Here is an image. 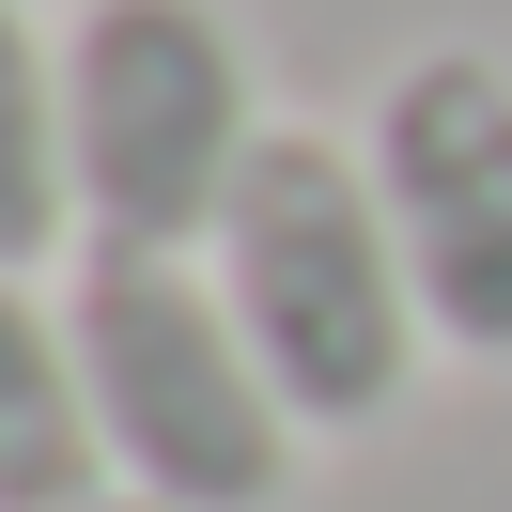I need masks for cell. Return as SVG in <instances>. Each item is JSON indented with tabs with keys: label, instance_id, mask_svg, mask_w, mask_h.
I'll list each match as a JSON object with an SVG mask.
<instances>
[{
	"label": "cell",
	"instance_id": "6da1fadb",
	"mask_svg": "<svg viewBox=\"0 0 512 512\" xmlns=\"http://www.w3.org/2000/svg\"><path fill=\"white\" fill-rule=\"evenodd\" d=\"M202 264H218L249 357L280 373L295 435H373L404 404V373H419L435 326H419V280H404V233H388L373 156H342L326 125H280L249 156V187H233V218H218Z\"/></svg>",
	"mask_w": 512,
	"mask_h": 512
},
{
	"label": "cell",
	"instance_id": "7a4b0ae2",
	"mask_svg": "<svg viewBox=\"0 0 512 512\" xmlns=\"http://www.w3.org/2000/svg\"><path fill=\"white\" fill-rule=\"evenodd\" d=\"M78 373H94V435L109 481L156 512H280L295 481V404L249 357L218 264H156V249H78Z\"/></svg>",
	"mask_w": 512,
	"mask_h": 512
},
{
	"label": "cell",
	"instance_id": "3957f363",
	"mask_svg": "<svg viewBox=\"0 0 512 512\" xmlns=\"http://www.w3.org/2000/svg\"><path fill=\"white\" fill-rule=\"evenodd\" d=\"M63 140H78V249L202 264L280 125L218 0H94L63 32Z\"/></svg>",
	"mask_w": 512,
	"mask_h": 512
},
{
	"label": "cell",
	"instance_id": "277c9868",
	"mask_svg": "<svg viewBox=\"0 0 512 512\" xmlns=\"http://www.w3.org/2000/svg\"><path fill=\"white\" fill-rule=\"evenodd\" d=\"M373 187L404 233L419 326L450 357H497L512 373V63L497 47H419L373 94Z\"/></svg>",
	"mask_w": 512,
	"mask_h": 512
},
{
	"label": "cell",
	"instance_id": "5b68a950",
	"mask_svg": "<svg viewBox=\"0 0 512 512\" xmlns=\"http://www.w3.org/2000/svg\"><path fill=\"white\" fill-rule=\"evenodd\" d=\"M78 497H109L94 373H78V326L0 264V512H78Z\"/></svg>",
	"mask_w": 512,
	"mask_h": 512
},
{
	"label": "cell",
	"instance_id": "8992f818",
	"mask_svg": "<svg viewBox=\"0 0 512 512\" xmlns=\"http://www.w3.org/2000/svg\"><path fill=\"white\" fill-rule=\"evenodd\" d=\"M78 233V140H63V47L32 32V0H0V264L32 280Z\"/></svg>",
	"mask_w": 512,
	"mask_h": 512
},
{
	"label": "cell",
	"instance_id": "52a82bcc",
	"mask_svg": "<svg viewBox=\"0 0 512 512\" xmlns=\"http://www.w3.org/2000/svg\"><path fill=\"white\" fill-rule=\"evenodd\" d=\"M78 512H156V497H125V481H109V497H78Z\"/></svg>",
	"mask_w": 512,
	"mask_h": 512
}]
</instances>
